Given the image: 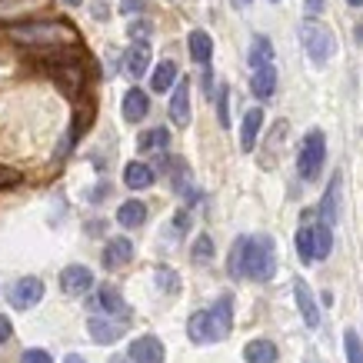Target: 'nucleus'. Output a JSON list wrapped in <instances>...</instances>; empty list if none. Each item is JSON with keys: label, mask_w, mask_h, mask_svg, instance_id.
Listing matches in <instances>:
<instances>
[{"label": "nucleus", "mask_w": 363, "mask_h": 363, "mask_svg": "<svg viewBox=\"0 0 363 363\" xmlns=\"http://www.w3.org/2000/svg\"><path fill=\"white\" fill-rule=\"evenodd\" d=\"M230 277L240 280V277H250L257 284H267L270 277L277 274V247L267 233H257V237H237L230 250Z\"/></svg>", "instance_id": "nucleus-1"}, {"label": "nucleus", "mask_w": 363, "mask_h": 363, "mask_svg": "<svg viewBox=\"0 0 363 363\" xmlns=\"http://www.w3.org/2000/svg\"><path fill=\"white\" fill-rule=\"evenodd\" d=\"M11 40L21 47H64V44H77V30L64 21H30V23H13Z\"/></svg>", "instance_id": "nucleus-2"}, {"label": "nucleus", "mask_w": 363, "mask_h": 363, "mask_svg": "<svg viewBox=\"0 0 363 363\" xmlns=\"http://www.w3.org/2000/svg\"><path fill=\"white\" fill-rule=\"evenodd\" d=\"M300 44H303V50L310 54V60L313 64H327L333 54V37L330 30L323 27V23L317 21H307V23H300Z\"/></svg>", "instance_id": "nucleus-3"}, {"label": "nucleus", "mask_w": 363, "mask_h": 363, "mask_svg": "<svg viewBox=\"0 0 363 363\" xmlns=\"http://www.w3.org/2000/svg\"><path fill=\"white\" fill-rule=\"evenodd\" d=\"M327 160V140L320 130H310L303 137V147H300V157H297V170L303 180H313L320 174V167Z\"/></svg>", "instance_id": "nucleus-4"}, {"label": "nucleus", "mask_w": 363, "mask_h": 363, "mask_svg": "<svg viewBox=\"0 0 363 363\" xmlns=\"http://www.w3.org/2000/svg\"><path fill=\"white\" fill-rule=\"evenodd\" d=\"M44 300V280L40 277H21L17 284L11 286V303L17 310H30L33 303Z\"/></svg>", "instance_id": "nucleus-5"}, {"label": "nucleus", "mask_w": 363, "mask_h": 363, "mask_svg": "<svg viewBox=\"0 0 363 363\" xmlns=\"http://www.w3.org/2000/svg\"><path fill=\"white\" fill-rule=\"evenodd\" d=\"M90 286H94L90 267H84V264L64 267V274H60V290H64L67 297H84V294H90Z\"/></svg>", "instance_id": "nucleus-6"}, {"label": "nucleus", "mask_w": 363, "mask_h": 363, "mask_svg": "<svg viewBox=\"0 0 363 363\" xmlns=\"http://www.w3.org/2000/svg\"><path fill=\"white\" fill-rule=\"evenodd\" d=\"M167 113H170V121H174L177 127H187L190 123V77H177Z\"/></svg>", "instance_id": "nucleus-7"}, {"label": "nucleus", "mask_w": 363, "mask_h": 363, "mask_svg": "<svg viewBox=\"0 0 363 363\" xmlns=\"http://www.w3.org/2000/svg\"><path fill=\"white\" fill-rule=\"evenodd\" d=\"M207 317H210V337H213V343L223 340L233 330V297H220L213 303V310H207Z\"/></svg>", "instance_id": "nucleus-8"}, {"label": "nucleus", "mask_w": 363, "mask_h": 363, "mask_svg": "<svg viewBox=\"0 0 363 363\" xmlns=\"http://www.w3.org/2000/svg\"><path fill=\"white\" fill-rule=\"evenodd\" d=\"M294 297H297V310H300V317H303V323H307L310 330H313V327H320L317 300H313V290H310V284L303 280V277H297V280H294Z\"/></svg>", "instance_id": "nucleus-9"}, {"label": "nucleus", "mask_w": 363, "mask_h": 363, "mask_svg": "<svg viewBox=\"0 0 363 363\" xmlns=\"http://www.w3.org/2000/svg\"><path fill=\"white\" fill-rule=\"evenodd\" d=\"M127 357H130V363H164V343L150 337V333H143L130 343Z\"/></svg>", "instance_id": "nucleus-10"}, {"label": "nucleus", "mask_w": 363, "mask_h": 363, "mask_svg": "<svg viewBox=\"0 0 363 363\" xmlns=\"http://www.w3.org/2000/svg\"><path fill=\"white\" fill-rule=\"evenodd\" d=\"M150 60H154L150 44H133L130 50L123 54V70H127L133 80H143V74L150 70Z\"/></svg>", "instance_id": "nucleus-11"}, {"label": "nucleus", "mask_w": 363, "mask_h": 363, "mask_svg": "<svg viewBox=\"0 0 363 363\" xmlns=\"http://www.w3.org/2000/svg\"><path fill=\"white\" fill-rule=\"evenodd\" d=\"M340 174H333L330 187H327V194H323V203H320V223L323 227H333L337 223V217H340Z\"/></svg>", "instance_id": "nucleus-12"}, {"label": "nucleus", "mask_w": 363, "mask_h": 363, "mask_svg": "<svg viewBox=\"0 0 363 363\" xmlns=\"http://www.w3.org/2000/svg\"><path fill=\"white\" fill-rule=\"evenodd\" d=\"M123 121L127 123H140L147 113H150V100H147V94H143L140 87H130L127 94H123Z\"/></svg>", "instance_id": "nucleus-13"}, {"label": "nucleus", "mask_w": 363, "mask_h": 363, "mask_svg": "<svg viewBox=\"0 0 363 363\" xmlns=\"http://www.w3.org/2000/svg\"><path fill=\"white\" fill-rule=\"evenodd\" d=\"M154 167L150 164H143V160H130V164L123 167V184L130 190H147V187H154Z\"/></svg>", "instance_id": "nucleus-14"}, {"label": "nucleus", "mask_w": 363, "mask_h": 363, "mask_svg": "<svg viewBox=\"0 0 363 363\" xmlns=\"http://www.w3.org/2000/svg\"><path fill=\"white\" fill-rule=\"evenodd\" d=\"M130 257H133V243L127 237H117V240H111L104 247V267L107 270H117V267L130 264Z\"/></svg>", "instance_id": "nucleus-15"}, {"label": "nucleus", "mask_w": 363, "mask_h": 363, "mask_svg": "<svg viewBox=\"0 0 363 363\" xmlns=\"http://www.w3.org/2000/svg\"><path fill=\"white\" fill-rule=\"evenodd\" d=\"M260 127H264V111H260V107H250V111H247V117H243V127H240V147L247 150V154L257 147Z\"/></svg>", "instance_id": "nucleus-16"}, {"label": "nucleus", "mask_w": 363, "mask_h": 363, "mask_svg": "<svg viewBox=\"0 0 363 363\" xmlns=\"http://www.w3.org/2000/svg\"><path fill=\"white\" fill-rule=\"evenodd\" d=\"M187 47H190V57H194L200 67H210V57H213V40H210L207 30H190Z\"/></svg>", "instance_id": "nucleus-17"}, {"label": "nucleus", "mask_w": 363, "mask_h": 363, "mask_svg": "<svg viewBox=\"0 0 363 363\" xmlns=\"http://www.w3.org/2000/svg\"><path fill=\"white\" fill-rule=\"evenodd\" d=\"M57 84H60V90H67V97H77L80 87H84V70H80L77 60H64V70L57 74Z\"/></svg>", "instance_id": "nucleus-18"}, {"label": "nucleus", "mask_w": 363, "mask_h": 363, "mask_svg": "<svg viewBox=\"0 0 363 363\" xmlns=\"http://www.w3.org/2000/svg\"><path fill=\"white\" fill-rule=\"evenodd\" d=\"M243 360L247 363H277V343L274 340H250L243 347Z\"/></svg>", "instance_id": "nucleus-19"}, {"label": "nucleus", "mask_w": 363, "mask_h": 363, "mask_svg": "<svg viewBox=\"0 0 363 363\" xmlns=\"http://www.w3.org/2000/svg\"><path fill=\"white\" fill-rule=\"evenodd\" d=\"M250 90H253V97H260V100H270V97H274V90H277V70H274V67L253 70Z\"/></svg>", "instance_id": "nucleus-20"}, {"label": "nucleus", "mask_w": 363, "mask_h": 363, "mask_svg": "<svg viewBox=\"0 0 363 363\" xmlns=\"http://www.w3.org/2000/svg\"><path fill=\"white\" fill-rule=\"evenodd\" d=\"M143 220H147V207H143V200H127V203H121V210H117V223H121V227L133 230V227H140Z\"/></svg>", "instance_id": "nucleus-21"}, {"label": "nucleus", "mask_w": 363, "mask_h": 363, "mask_svg": "<svg viewBox=\"0 0 363 363\" xmlns=\"http://www.w3.org/2000/svg\"><path fill=\"white\" fill-rule=\"evenodd\" d=\"M87 333H90V340H94V343H113L123 333V327H113L111 320L90 317L87 320Z\"/></svg>", "instance_id": "nucleus-22"}, {"label": "nucleus", "mask_w": 363, "mask_h": 363, "mask_svg": "<svg viewBox=\"0 0 363 363\" xmlns=\"http://www.w3.org/2000/svg\"><path fill=\"white\" fill-rule=\"evenodd\" d=\"M247 60H250L253 70L274 67V64H270V60H274V47H270V40H267V37H253V44H250V54H247Z\"/></svg>", "instance_id": "nucleus-23"}, {"label": "nucleus", "mask_w": 363, "mask_h": 363, "mask_svg": "<svg viewBox=\"0 0 363 363\" xmlns=\"http://www.w3.org/2000/svg\"><path fill=\"white\" fill-rule=\"evenodd\" d=\"M177 84V64L174 60H160V67L154 70V80H150V87L157 94H170V87Z\"/></svg>", "instance_id": "nucleus-24"}, {"label": "nucleus", "mask_w": 363, "mask_h": 363, "mask_svg": "<svg viewBox=\"0 0 363 363\" xmlns=\"http://www.w3.org/2000/svg\"><path fill=\"white\" fill-rule=\"evenodd\" d=\"M187 337L194 343H213V337H210V317H207V310H200V313H194V317L187 320Z\"/></svg>", "instance_id": "nucleus-25"}, {"label": "nucleus", "mask_w": 363, "mask_h": 363, "mask_svg": "<svg viewBox=\"0 0 363 363\" xmlns=\"http://www.w3.org/2000/svg\"><path fill=\"white\" fill-rule=\"evenodd\" d=\"M97 307L104 310V313H123V297H121V290L113 284H104L97 290Z\"/></svg>", "instance_id": "nucleus-26"}, {"label": "nucleus", "mask_w": 363, "mask_h": 363, "mask_svg": "<svg viewBox=\"0 0 363 363\" xmlns=\"http://www.w3.org/2000/svg\"><path fill=\"white\" fill-rule=\"evenodd\" d=\"M330 250H333V233H330V227L317 223V227H313V260L330 257Z\"/></svg>", "instance_id": "nucleus-27"}, {"label": "nucleus", "mask_w": 363, "mask_h": 363, "mask_svg": "<svg viewBox=\"0 0 363 363\" xmlns=\"http://www.w3.org/2000/svg\"><path fill=\"white\" fill-rule=\"evenodd\" d=\"M167 143H170V130H167V127H154V130H147L140 140H137V147L147 154V150H164Z\"/></svg>", "instance_id": "nucleus-28"}, {"label": "nucleus", "mask_w": 363, "mask_h": 363, "mask_svg": "<svg viewBox=\"0 0 363 363\" xmlns=\"http://www.w3.org/2000/svg\"><path fill=\"white\" fill-rule=\"evenodd\" d=\"M297 257L303 264L313 260V227H300L297 230Z\"/></svg>", "instance_id": "nucleus-29"}, {"label": "nucleus", "mask_w": 363, "mask_h": 363, "mask_svg": "<svg viewBox=\"0 0 363 363\" xmlns=\"http://www.w3.org/2000/svg\"><path fill=\"white\" fill-rule=\"evenodd\" d=\"M343 350H347V363H363V340L357 337V330L343 333Z\"/></svg>", "instance_id": "nucleus-30"}, {"label": "nucleus", "mask_w": 363, "mask_h": 363, "mask_svg": "<svg viewBox=\"0 0 363 363\" xmlns=\"http://www.w3.org/2000/svg\"><path fill=\"white\" fill-rule=\"evenodd\" d=\"M40 0H0V21H7V17H13V13H23L30 11V7H37Z\"/></svg>", "instance_id": "nucleus-31"}, {"label": "nucleus", "mask_w": 363, "mask_h": 363, "mask_svg": "<svg viewBox=\"0 0 363 363\" xmlns=\"http://www.w3.org/2000/svg\"><path fill=\"white\" fill-rule=\"evenodd\" d=\"M217 121H220L223 130L230 127V90H227V84H223L220 97H217Z\"/></svg>", "instance_id": "nucleus-32"}, {"label": "nucleus", "mask_w": 363, "mask_h": 363, "mask_svg": "<svg viewBox=\"0 0 363 363\" xmlns=\"http://www.w3.org/2000/svg\"><path fill=\"white\" fill-rule=\"evenodd\" d=\"M210 257H213V240H210V233H200L197 243H194V260L207 264Z\"/></svg>", "instance_id": "nucleus-33"}, {"label": "nucleus", "mask_w": 363, "mask_h": 363, "mask_svg": "<svg viewBox=\"0 0 363 363\" xmlns=\"http://www.w3.org/2000/svg\"><path fill=\"white\" fill-rule=\"evenodd\" d=\"M17 184H21V170L0 164V190H11V187H17Z\"/></svg>", "instance_id": "nucleus-34"}, {"label": "nucleus", "mask_w": 363, "mask_h": 363, "mask_svg": "<svg viewBox=\"0 0 363 363\" xmlns=\"http://www.w3.org/2000/svg\"><path fill=\"white\" fill-rule=\"evenodd\" d=\"M150 30H154V23H150V21H133L127 33L133 37V44H147V33H150Z\"/></svg>", "instance_id": "nucleus-35"}, {"label": "nucleus", "mask_w": 363, "mask_h": 363, "mask_svg": "<svg viewBox=\"0 0 363 363\" xmlns=\"http://www.w3.org/2000/svg\"><path fill=\"white\" fill-rule=\"evenodd\" d=\"M23 363H54V357L47 350H27L23 353Z\"/></svg>", "instance_id": "nucleus-36"}, {"label": "nucleus", "mask_w": 363, "mask_h": 363, "mask_svg": "<svg viewBox=\"0 0 363 363\" xmlns=\"http://www.w3.org/2000/svg\"><path fill=\"white\" fill-rule=\"evenodd\" d=\"M157 274H160L157 280H160V286H164V290H177V286H180V284H177V277H174V270H157Z\"/></svg>", "instance_id": "nucleus-37"}, {"label": "nucleus", "mask_w": 363, "mask_h": 363, "mask_svg": "<svg viewBox=\"0 0 363 363\" xmlns=\"http://www.w3.org/2000/svg\"><path fill=\"white\" fill-rule=\"evenodd\" d=\"M13 337V323H11V317H4L0 313V343H7Z\"/></svg>", "instance_id": "nucleus-38"}, {"label": "nucleus", "mask_w": 363, "mask_h": 363, "mask_svg": "<svg viewBox=\"0 0 363 363\" xmlns=\"http://www.w3.org/2000/svg\"><path fill=\"white\" fill-rule=\"evenodd\" d=\"M147 7V0H121V11L123 13H140Z\"/></svg>", "instance_id": "nucleus-39"}, {"label": "nucleus", "mask_w": 363, "mask_h": 363, "mask_svg": "<svg viewBox=\"0 0 363 363\" xmlns=\"http://www.w3.org/2000/svg\"><path fill=\"white\" fill-rule=\"evenodd\" d=\"M303 4H307L310 17H320V13H323V7H327V0H303Z\"/></svg>", "instance_id": "nucleus-40"}, {"label": "nucleus", "mask_w": 363, "mask_h": 363, "mask_svg": "<svg viewBox=\"0 0 363 363\" xmlns=\"http://www.w3.org/2000/svg\"><path fill=\"white\" fill-rule=\"evenodd\" d=\"M64 363H84V357H80V353H67Z\"/></svg>", "instance_id": "nucleus-41"}, {"label": "nucleus", "mask_w": 363, "mask_h": 363, "mask_svg": "<svg viewBox=\"0 0 363 363\" xmlns=\"http://www.w3.org/2000/svg\"><path fill=\"white\" fill-rule=\"evenodd\" d=\"M67 7H80V4H84V0H64Z\"/></svg>", "instance_id": "nucleus-42"}, {"label": "nucleus", "mask_w": 363, "mask_h": 363, "mask_svg": "<svg viewBox=\"0 0 363 363\" xmlns=\"http://www.w3.org/2000/svg\"><path fill=\"white\" fill-rule=\"evenodd\" d=\"M233 4H237V7H250L253 0H233Z\"/></svg>", "instance_id": "nucleus-43"}, {"label": "nucleus", "mask_w": 363, "mask_h": 363, "mask_svg": "<svg viewBox=\"0 0 363 363\" xmlns=\"http://www.w3.org/2000/svg\"><path fill=\"white\" fill-rule=\"evenodd\" d=\"M347 4H350V7H363V0H347Z\"/></svg>", "instance_id": "nucleus-44"}, {"label": "nucleus", "mask_w": 363, "mask_h": 363, "mask_svg": "<svg viewBox=\"0 0 363 363\" xmlns=\"http://www.w3.org/2000/svg\"><path fill=\"white\" fill-rule=\"evenodd\" d=\"M357 37H360V40H363V27H357Z\"/></svg>", "instance_id": "nucleus-45"}, {"label": "nucleus", "mask_w": 363, "mask_h": 363, "mask_svg": "<svg viewBox=\"0 0 363 363\" xmlns=\"http://www.w3.org/2000/svg\"><path fill=\"white\" fill-rule=\"evenodd\" d=\"M270 4H277V0H270Z\"/></svg>", "instance_id": "nucleus-46"}]
</instances>
